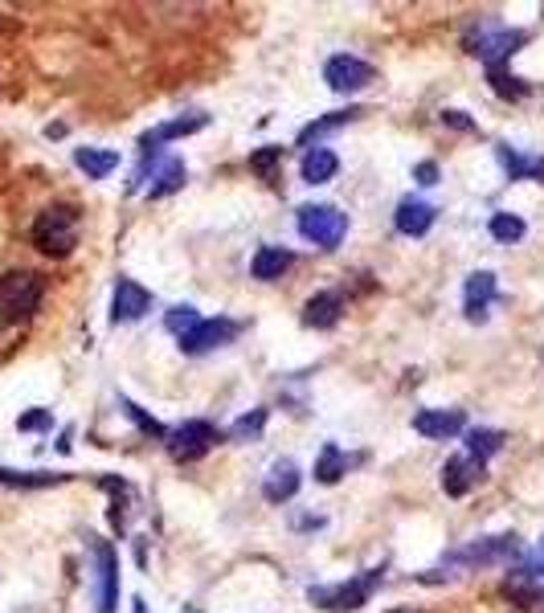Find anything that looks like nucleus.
<instances>
[{
  "label": "nucleus",
  "mask_w": 544,
  "mask_h": 613,
  "mask_svg": "<svg viewBox=\"0 0 544 613\" xmlns=\"http://www.w3.org/2000/svg\"><path fill=\"white\" fill-rule=\"evenodd\" d=\"M33 245L49 258H66L78 245V209L74 205H49L33 221Z\"/></svg>",
  "instance_id": "1"
},
{
  "label": "nucleus",
  "mask_w": 544,
  "mask_h": 613,
  "mask_svg": "<svg viewBox=\"0 0 544 613\" xmlns=\"http://www.w3.org/2000/svg\"><path fill=\"white\" fill-rule=\"evenodd\" d=\"M541 556H544V548H541Z\"/></svg>",
  "instance_id": "40"
},
{
  "label": "nucleus",
  "mask_w": 544,
  "mask_h": 613,
  "mask_svg": "<svg viewBox=\"0 0 544 613\" xmlns=\"http://www.w3.org/2000/svg\"><path fill=\"white\" fill-rule=\"evenodd\" d=\"M176 188H185V164H181V160H164V164L152 172L148 197L160 200V197H169V193H176Z\"/></svg>",
  "instance_id": "25"
},
{
  "label": "nucleus",
  "mask_w": 544,
  "mask_h": 613,
  "mask_svg": "<svg viewBox=\"0 0 544 613\" xmlns=\"http://www.w3.org/2000/svg\"><path fill=\"white\" fill-rule=\"evenodd\" d=\"M348 466H352V459H348L336 442H327L324 450H320V462H315V478L332 487V483H340V475H348Z\"/></svg>",
  "instance_id": "24"
},
{
  "label": "nucleus",
  "mask_w": 544,
  "mask_h": 613,
  "mask_svg": "<svg viewBox=\"0 0 544 613\" xmlns=\"http://www.w3.org/2000/svg\"><path fill=\"white\" fill-rule=\"evenodd\" d=\"M205 115H181V119H172V123H160L155 131H148V136L140 139V148L143 155H152L160 143H169V139H181V136H193V131H201L205 127Z\"/></svg>",
  "instance_id": "17"
},
{
  "label": "nucleus",
  "mask_w": 544,
  "mask_h": 613,
  "mask_svg": "<svg viewBox=\"0 0 544 613\" xmlns=\"http://www.w3.org/2000/svg\"><path fill=\"white\" fill-rule=\"evenodd\" d=\"M291 250H282V245H263L258 254H254V278H263V282H275V278H282V270L291 266Z\"/></svg>",
  "instance_id": "21"
},
{
  "label": "nucleus",
  "mask_w": 544,
  "mask_h": 613,
  "mask_svg": "<svg viewBox=\"0 0 544 613\" xmlns=\"http://www.w3.org/2000/svg\"><path fill=\"white\" fill-rule=\"evenodd\" d=\"M136 613H143V601H136Z\"/></svg>",
  "instance_id": "38"
},
{
  "label": "nucleus",
  "mask_w": 544,
  "mask_h": 613,
  "mask_svg": "<svg viewBox=\"0 0 544 613\" xmlns=\"http://www.w3.org/2000/svg\"><path fill=\"white\" fill-rule=\"evenodd\" d=\"M263 426H266V409H254V414H246V417H238V421H233L230 438H233V442H246V438H254V433H258Z\"/></svg>",
  "instance_id": "32"
},
{
  "label": "nucleus",
  "mask_w": 544,
  "mask_h": 613,
  "mask_svg": "<svg viewBox=\"0 0 544 613\" xmlns=\"http://www.w3.org/2000/svg\"><path fill=\"white\" fill-rule=\"evenodd\" d=\"M496 155H499V164H504V172H508L512 181H544V155L529 160V155L512 152L508 143H499Z\"/></svg>",
  "instance_id": "20"
},
{
  "label": "nucleus",
  "mask_w": 544,
  "mask_h": 613,
  "mask_svg": "<svg viewBox=\"0 0 544 613\" xmlns=\"http://www.w3.org/2000/svg\"><path fill=\"white\" fill-rule=\"evenodd\" d=\"M94 565H99V610L94 613H115V605H119V552L111 544H94Z\"/></svg>",
  "instance_id": "10"
},
{
  "label": "nucleus",
  "mask_w": 544,
  "mask_h": 613,
  "mask_svg": "<svg viewBox=\"0 0 544 613\" xmlns=\"http://www.w3.org/2000/svg\"><path fill=\"white\" fill-rule=\"evenodd\" d=\"M442 123H451L459 131H471V127H475L471 119H463V111H442Z\"/></svg>",
  "instance_id": "36"
},
{
  "label": "nucleus",
  "mask_w": 544,
  "mask_h": 613,
  "mask_svg": "<svg viewBox=\"0 0 544 613\" xmlns=\"http://www.w3.org/2000/svg\"><path fill=\"white\" fill-rule=\"evenodd\" d=\"M491 86H496V94H504V99H524V94H529V86H524L520 78L508 74L504 66H496V70H491Z\"/></svg>",
  "instance_id": "31"
},
{
  "label": "nucleus",
  "mask_w": 544,
  "mask_h": 613,
  "mask_svg": "<svg viewBox=\"0 0 544 613\" xmlns=\"http://www.w3.org/2000/svg\"><path fill=\"white\" fill-rule=\"evenodd\" d=\"M74 164H78L82 172H86L91 181H103V176H111V172L119 169V155L107 152V148H78V152H74Z\"/></svg>",
  "instance_id": "22"
},
{
  "label": "nucleus",
  "mask_w": 544,
  "mask_h": 613,
  "mask_svg": "<svg viewBox=\"0 0 544 613\" xmlns=\"http://www.w3.org/2000/svg\"><path fill=\"white\" fill-rule=\"evenodd\" d=\"M148 307H152V294L143 291L140 282L119 278L115 299H111V320H115V323H136V320H143V315H148Z\"/></svg>",
  "instance_id": "12"
},
{
  "label": "nucleus",
  "mask_w": 544,
  "mask_h": 613,
  "mask_svg": "<svg viewBox=\"0 0 544 613\" xmlns=\"http://www.w3.org/2000/svg\"><path fill=\"white\" fill-rule=\"evenodd\" d=\"M499 450H504V433H499V429H471V433H466V454H471V459L487 462L491 454H499Z\"/></svg>",
  "instance_id": "26"
},
{
  "label": "nucleus",
  "mask_w": 544,
  "mask_h": 613,
  "mask_svg": "<svg viewBox=\"0 0 544 613\" xmlns=\"http://www.w3.org/2000/svg\"><path fill=\"white\" fill-rule=\"evenodd\" d=\"M0 483H4V487H54V483H66V475H46V471H9V466H0Z\"/></svg>",
  "instance_id": "27"
},
{
  "label": "nucleus",
  "mask_w": 544,
  "mask_h": 613,
  "mask_svg": "<svg viewBox=\"0 0 544 613\" xmlns=\"http://www.w3.org/2000/svg\"><path fill=\"white\" fill-rule=\"evenodd\" d=\"M496 299V275H487V270H479V275L466 278V320L471 323H483L487 320V303Z\"/></svg>",
  "instance_id": "18"
},
{
  "label": "nucleus",
  "mask_w": 544,
  "mask_h": 613,
  "mask_svg": "<svg viewBox=\"0 0 544 613\" xmlns=\"http://www.w3.org/2000/svg\"><path fill=\"white\" fill-rule=\"evenodd\" d=\"M164 323H169V332H172V336H181V339H185L188 332H193V327L201 323V315H197V307H172V311H169V320H164Z\"/></svg>",
  "instance_id": "30"
},
{
  "label": "nucleus",
  "mask_w": 544,
  "mask_h": 613,
  "mask_svg": "<svg viewBox=\"0 0 544 613\" xmlns=\"http://www.w3.org/2000/svg\"><path fill=\"white\" fill-rule=\"evenodd\" d=\"M491 238L504 245L520 242V238H524V221H520L516 213H496L491 217Z\"/></svg>",
  "instance_id": "29"
},
{
  "label": "nucleus",
  "mask_w": 544,
  "mask_h": 613,
  "mask_svg": "<svg viewBox=\"0 0 544 613\" xmlns=\"http://www.w3.org/2000/svg\"><path fill=\"white\" fill-rule=\"evenodd\" d=\"M483 483V462L471 459V454H459L442 466V490L447 495H466L471 487H479Z\"/></svg>",
  "instance_id": "13"
},
{
  "label": "nucleus",
  "mask_w": 544,
  "mask_h": 613,
  "mask_svg": "<svg viewBox=\"0 0 544 613\" xmlns=\"http://www.w3.org/2000/svg\"><path fill=\"white\" fill-rule=\"evenodd\" d=\"M463 414L459 409H421L414 417V429H418L421 438H438V442H447L454 433H463Z\"/></svg>",
  "instance_id": "14"
},
{
  "label": "nucleus",
  "mask_w": 544,
  "mask_h": 613,
  "mask_svg": "<svg viewBox=\"0 0 544 613\" xmlns=\"http://www.w3.org/2000/svg\"><path fill=\"white\" fill-rule=\"evenodd\" d=\"M336 169H340V160L327 148H308V155H303V181L308 184H327L336 176Z\"/></svg>",
  "instance_id": "23"
},
{
  "label": "nucleus",
  "mask_w": 544,
  "mask_h": 613,
  "mask_svg": "<svg viewBox=\"0 0 544 613\" xmlns=\"http://www.w3.org/2000/svg\"><path fill=\"white\" fill-rule=\"evenodd\" d=\"M279 160H282V148H263V152L250 155V169L263 172L266 181H270V176H275V169H279Z\"/></svg>",
  "instance_id": "33"
},
{
  "label": "nucleus",
  "mask_w": 544,
  "mask_h": 613,
  "mask_svg": "<svg viewBox=\"0 0 544 613\" xmlns=\"http://www.w3.org/2000/svg\"><path fill=\"white\" fill-rule=\"evenodd\" d=\"M357 115H360V111H332V115H324V119H315L311 127H303V131H299V143L308 148L311 139H320V136H327V131H336V127H344V123H352Z\"/></svg>",
  "instance_id": "28"
},
{
  "label": "nucleus",
  "mask_w": 544,
  "mask_h": 613,
  "mask_svg": "<svg viewBox=\"0 0 544 613\" xmlns=\"http://www.w3.org/2000/svg\"><path fill=\"white\" fill-rule=\"evenodd\" d=\"M296 490H299V466L291 459L275 462L263 483V495L270 504H287V499H296Z\"/></svg>",
  "instance_id": "16"
},
{
  "label": "nucleus",
  "mask_w": 544,
  "mask_h": 613,
  "mask_svg": "<svg viewBox=\"0 0 544 613\" xmlns=\"http://www.w3.org/2000/svg\"><path fill=\"white\" fill-rule=\"evenodd\" d=\"M233 336H238V323L233 320H201L185 339H181V348H185L188 356H201V352H213V348H225Z\"/></svg>",
  "instance_id": "11"
},
{
  "label": "nucleus",
  "mask_w": 544,
  "mask_h": 613,
  "mask_svg": "<svg viewBox=\"0 0 544 613\" xmlns=\"http://www.w3.org/2000/svg\"><path fill=\"white\" fill-rule=\"evenodd\" d=\"M381 568H369V572H360V577H352V581H340V585H315V589H308V598L320 605V610H332V613H352L360 610L364 601L373 598V589L381 585Z\"/></svg>",
  "instance_id": "2"
},
{
  "label": "nucleus",
  "mask_w": 544,
  "mask_h": 613,
  "mask_svg": "<svg viewBox=\"0 0 544 613\" xmlns=\"http://www.w3.org/2000/svg\"><path fill=\"white\" fill-rule=\"evenodd\" d=\"M21 429H49L54 426V417L46 414V409H33V414H25L21 421H16Z\"/></svg>",
  "instance_id": "35"
},
{
  "label": "nucleus",
  "mask_w": 544,
  "mask_h": 613,
  "mask_svg": "<svg viewBox=\"0 0 544 613\" xmlns=\"http://www.w3.org/2000/svg\"><path fill=\"white\" fill-rule=\"evenodd\" d=\"M393 613H409V610H393Z\"/></svg>",
  "instance_id": "39"
},
{
  "label": "nucleus",
  "mask_w": 544,
  "mask_h": 613,
  "mask_svg": "<svg viewBox=\"0 0 544 613\" xmlns=\"http://www.w3.org/2000/svg\"><path fill=\"white\" fill-rule=\"evenodd\" d=\"M529 37L520 30H504V25H483L479 33H471L466 37V49L475 54V58L487 61V70H496V66H504V61L512 58L516 49L524 46Z\"/></svg>",
  "instance_id": "5"
},
{
  "label": "nucleus",
  "mask_w": 544,
  "mask_h": 613,
  "mask_svg": "<svg viewBox=\"0 0 544 613\" xmlns=\"http://www.w3.org/2000/svg\"><path fill=\"white\" fill-rule=\"evenodd\" d=\"M512 556H520V540L516 536H487V540H475V544H466V548H454L447 560L451 565H508Z\"/></svg>",
  "instance_id": "6"
},
{
  "label": "nucleus",
  "mask_w": 544,
  "mask_h": 613,
  "mask_svg": "<svg viewBox=\"0 0 544 613\" xmlns=\"http://www.w3.org/2000/svg\"><path fill=\"white\" fill-rule=\"evenodd\" d=\"M299 233L320 250H336L344 242V233H348V217L336 205H303L299 209Z\"/></svg>",
  "instance_id": "4"
},
{
  "label": "nucleus",
  "mask_w": 544,
  "mask_h": 613,
  "mask_svg": "<svg viewBox=\"0 0 544 613\" xmlns=\"http://www.w3.org/2000/svg\"><path fill=\"white\" fill-rule=\"evenodd\" d=\"M393 221H397V230H402L405 238H421V233L435 225V205L409 197L397 205V217H393Z\"/></svg>",
  "instance_id": "19"
},
{
  "label": "nucleus",
  "mask_w": 544,
  "mask_h": 613,
  "mask_svg": "<svg viewBox=\"0 0 544 613\" xmlns=\"http://www.w3.org/2000/svg\"><path fill=\"white\" fill-rule=\"evenodd\" d=\"M504 598L516 601L520 610H532V605H541L544 601V556L541 560H529V565H520L508 572V581H504Z\"/></svg>",
  "instance_id": "8"
},
{
  "label": "nucleus",
  "mask_w": 544,
  "mask_h": 613,
  "mask_svg": "<svg viewBox=\"0 0 544 613\" xmlns=\"http://www.w3.org/2000/svg\"><path fill=\"white\" fill-rule=\"evenodd\" d=\"M124 409H127V417H131V421H136V426L143 429V433H155V438H164V426H160L155 417L143 414L140 405H131V401H124Z\"/></svg>",
  "instance_id": "34"
},
{
  "label": "nucleus",
  "mask_w": 544,
  "mask_h": 613,
  "mask_svg": "<svg viewBox=\"0 0 544 613\" xmlns=\"http://www.w3.org/2000/svg\"><path fill=\"white\" fill-rule=\"evenodd\" d=\"M324 78H327V86H332L336 94H357V91H364V86L373 82L377 70L369 66V61L352 58V54H340V58H332L324 66Z\"/></svg>",
  "instance_id": "9"
},
{
  "label": "nucleus",
  "mask_w": 544,
  "mask_h": 613,
  "mask_svg": "<svg viewBox=\"0 0 544 613\" xmlns=\"http://www.w3.org/2000/svg\"><path fill=\"white\" fill-rule=\"evenodd\" d=\"M340 311H344V294L340 291H320V294H311L308 307H303V323L327 332V327H336V323H340Z\"/></svg>",
  "instance_id": "15"
},
{
  "label": "nucleus",
  "mask_w": 544,
  "mask_h": 613,
  "mask_svg": "<svg viewBox=\"0 0 544 613\" xmlns=\"http://www.w3.org/2000/svg\"><path fill=\"white\" fill-rule=\"evenodd\" d=\"M42 294H46V282L33 270H9L0 275V315L4 320H30L33 311L42 307Z\"/></svg>",
  "instance_id": "3"
},
{
  "label": "nucleus",
  "mask_w": 544,
  "mask_h": 613,
  "mask_svg": "<svg viewBox=\"0 0 544 613\" xmlns=\"http://www.w3.org/2000/svg\"><path fill=\"white\" fill-rule=\"evenodd\" d=\"M213 442H218V429L209 421H185L169 433V454L176 462H197L213 450Z\"/></svg>",
  "instance_id": "7"
},
{
  "label": "nucleus",
  "mask_w": 544,
  "mask_h": 613,
  "mask_svg": "<svg viewBox=\"0 0 544 613\" xmlns=\"http://www.w3.org/2000/svg\"><path fill=\"white\" fill-rule=\"evenodd\" d=\"M414 176H418L421 184H435L438 181V164H430V160H426V164H418V172H414Z\"/></svg>",
  "instance_id": "37"
}]
</instances>
